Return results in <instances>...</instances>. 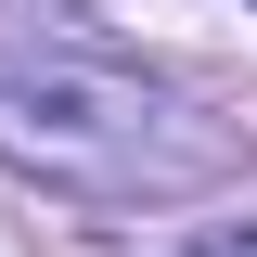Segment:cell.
<instances>
[{"label":"cell","mask_w":257,"mask_h":257,"mask_svg":"<svg viewBox=\"0 0 257 257\" xmlns=\"http://www.w3.org/2000/svg\"><path fill=\"white\" fill-rule=\"evenodd\" d=\"M0 155L64 193H167L206 167V142L155 77L103 52H52V39H0Z\"/></svg>","instance_id":"6da1fadb"},{"label":"cell","mask_w":257,"mask_h":257,"mask_svg":"<svg viewBox=\"0 0 257 257\" xmlns=\"http://www.w3.org/2000/svg\"><path fill=\"white\" fill-rule=\"evenodd\" d=\"M206 257H257V231H219V244H206Z\"/></svg>","instance_id":"7a4b0ae2"}]
</instances>
